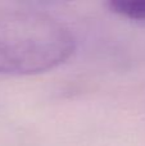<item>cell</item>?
Returning <instances> with one entry per match:
<instances>
[{
    "mask_svg": "<svg viewBox=\"0 0 145 146\" xmlns=\"http://www.w3.org/2000/svg\"><path fill=\"white\" fill-rule=\"evenodd\" d=\"M108 7L123 18L145 22V0H110Z\"/></svg>",
    "mask_w": 145,
    "mask_h": 146,
    "instance_id": "2",
    "label": "cell"
},
{
    "mask_svg": "<svg viewBox=\"0 0 145 146\" xmlns=\"http://www.w3.org/2000/svg\"><path fill=\"white\" fill-rule=\"evenodd\" d=\"M74 51L69 28L43 12L0 8V76L40 74Z\"/></svg>",
    "mask_w": 145,
    "mask_h": 146,
    "instance_id": "1",
    "label": "cell"
}]
</instances>
